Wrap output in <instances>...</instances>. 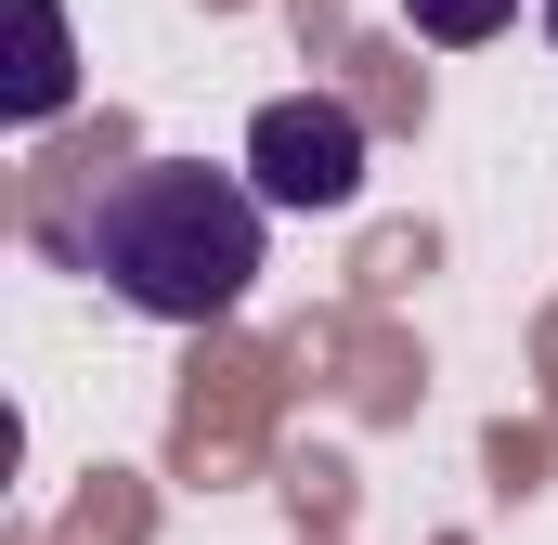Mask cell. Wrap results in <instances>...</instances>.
Wrapping results in <instances>:
<instances>
[{
  "label": "cell",
  "mask_w": 558,
  "mask_h": 545,
  "mask_svg": "<svg viewBox=\"0 0 558 545\" xmlns=\"http://www.w3.org/2000/svg\"><path fill=\"white\" fill-rule=\"evenodd\" d=\"M260 182L247 169H208V156H143L92 195L78 221V261L105 272L131 312L156 325H221L247 286H260Z\"/></svg>",
  "instance_id": "cell-1"
},
{
  "label": "cell",
  "mask_w": 558,
  "mask_h": 545,
  "mask_svg": "<svg viewBox=\"0 0 558 545\" xmlns=\"http://www.w3.org/2000/svg\"><path fill=\"white\" fill-rule=\"evenodd\" d=\"M247 182H260V208H351L364 195V118L338 105V92H286L247 118Z\"/></svg>",
  "instance_id": "cell-2"
},
{
  "label": "cell",
  "mask_w": 558,
  "mask_h": 545,
  "mask_svg": "<svg viewBox=\"0 0 558 545\" xmlns=\"http://www.w3.org/2000/svg\"><path fill=\"white\" fill-rule=\"evenodd\" d=\"M13 26H26V65H13V118L39 131V118H65V92H78V39H65V0H13Z\"/></svg>",
  "instance_id": "cell-3"
},
{
  "label": "cell",
  "mask_w": 558,
  "mask_h": 545,
  "mask_svg": "<svg viewBox=\"0 0 558 545\" xmlns=\"http://www.w3.org/2000/svg\"><path fill=\"white\" fill-rule=\"evenodd\" d=\"M403 13H416V39H441V52H468V39H494V26H507L520 0H403Z\"/></svg>",
  "instance_id": "cell-4"
},
{
  "label": "cell",
  "mask_w": 558,
  "mask_h": 545,
  "mask_svg": "<svg viewBox=\"0 0 558 545\" xmlns=\"http://www.w3.org/2000/svg\"><path fill=\"white\" fill-rule=\"evenodd\" d=\"M546 39H558V0H546Z\"/></svg>",
  "instance_id": "cell-5"
}]
</instances>
